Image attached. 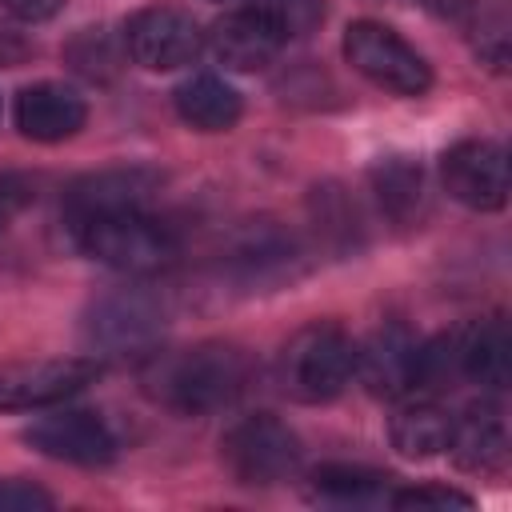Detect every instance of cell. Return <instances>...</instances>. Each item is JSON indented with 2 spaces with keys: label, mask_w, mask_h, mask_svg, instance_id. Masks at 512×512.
<instances>
[{
  "label": "cell",
  "mask_w": 512,
  "mask_h": 512,
  "mask_svg": "<svg viewBox=\"0 0 512 512\" xmlns=\"http://www.w3.org/2000/svg\"><path fill=\"white\" fill-rule=\"evenodd\" d=\"M248 372L252 364L244 348L224 344V340H204V344L164 356L148 372V392L180 416H204V412L228 408L244 392Z\"/></svg>",
  "instance_id": "1"
},
{
  "label": "cell",
  "mask_w": 512,
  "mask_h": 512,
  "mask_svg": "<svg viewBox=\"0 0 512 512\" xmlns=\"http://www.w3.org/2000/svg\"><path fill=\"white\" fill-rule=\"evenodd\" d=\"M276 376L292 400L328 404L356 376V344L340 324H308L280 348Z\"/></svg>",
  "instance_id": "2"
},
{
  "label": "cell",
  "mask_w": 512,
  "mask_h": 512,
  "mask_svg": "<svg viewBox=\"0 0 512 512\" xmlns=\"http://www.w3.org/2000/svg\"><path fill=\"white\" fill-rule=\"evenodd\" d=\"M72 228H76V244L92 260L128 276H148L176 260V236L160 220H152L144 208L100 212V216L76 220Z\"/></svg>",
  "instance_id": "3"
},
{
  "label": "cell",
  "mask_w": 512,
  "mask_h": 512,
  "mask_svg": "<svg viewBox=\"0 0 512 512\" xmlns=\"http://www.w3.org/2000/svg\"><path fill=\"white\" fill-rule=\"evenodd\" d=\"M300 456V436L272 412L244 416L220 436V460L228 476L248 488H272L288 480L300 468Z\"/></svg>",
  "instance_id": "4"
},
{
  "label": "cell",
  "mask_w": 512,
  "mask_h": 512,
  "mask_svg": "<svg viewBox=\"0 0 512 512\" xmlns=\"http://www.w3.org/2000/svg\"><path fill=\"white\" fill-rule=\"evenodd\" d=\"M344 56L348 64L372 80L384 92L396 96H424L432 88V68L428 60L388 24L380 20H352L344 28Z\"/></svg>",
  "instance_id": "5"
},
{
  "label": "cell",
  "mask_w": 512,
  "mask_h": 512,
  "mask_svg": "<svg viewBox=\"0 0 512 512\" xmlns=\"http://www.w3.org/2000/svg\"><path fill=\"white\" fill-rule=\"evenodd\" d=\"M204 32L180 8H140L124 24V52L148 72H172L200 56Z\"/></svg>",
  "instance_id": "6"
},
{
  "label": "cell",
  "mask_w": 512,
  "mask_h": 512,
  "mask_svg": "<svg viewBox=\"0 0 512 512\" xmlns=\"http://www.w3.org/2000/svg\"><path fill=\"white\" fill-rule=\"evenodd\" d=\"M100 360L92 356H56V360H32L12 364L0 372V408L4 412H32L52 408L80 388H88L100 376Z\"/></svg>",
  "instance_id": "7"
},
{
  "label": "cell",
  "mask_w": 512,
  "mask_h": 512,
  "mask_svg": "<svg viewBox=\"0 0 512 512\" xmlns=\"http://www.w3.org/2000/svg\"><path fill=\"white\" fill-rule=\"evenodd\" d=\"M440 176L452 200L476 212H500L508 204V156L496 140H460L444 152Z\"/></svg>",
  "instance_id": "8"
},
{
  "label": "cell",
  "mask_w": 512,
  "mask_h": 512,
  "mask_svg": "<svg viewBox=\"0 0 512 512\" xmlns=\"http://www.w3.org/2000/svg\"><path fill=\"white\" fill-rule=\"evenodd\" d=\"M24 440L36 452L52 456V460L84 464V468L108 464L116 456V432L108 428L104 416L84 412V408H64V412H52V416L32 420L24 428Z\"/></svg>",
  "instance_id": "9"
},
{
  "label": "cell",
  "mask_w": 512,
  "mask_h": 512,
  "mask_svg": "<svg viewBox=\"0 0 512 512\" xmlns=\"http://www.w3.org/2000/svg\"><path fill=\"white\" fill-rule=\"evenodd\" d=\"M160 332H164V304L140 288H120V292L100 296L88 316L92 344H100L108 352L148 348Z\"/></svg>",
  "instance_id": "10"
},
{
  "label": "cell",
  "mask_w": 512,
  "mask_h": 512,
  "mask_svg": "<svg viewBox=\"0 0 512 512\" xmlns=\"http://www.w3.org/2000/svg\"><path fill=\"white\" fill-rule=\"evenodd\" d=\"M356 376L364 380L372 396H384V400H400L416 392L420 388V340L400 324L372 332L356 348Z\"/></svg>",
  "instance_id": "11"
},
{
  "label": "cell",
  "mask_w": 512,
  "mask_h": 512,
  "mask_svg": "<svg viewBox=\"0 0 512 512\" xmlns=\"http://www.w3.org/2000/svg\"><path fill=\"white\" fill-rule=\"evenodd\" d=\"M280 44H284V36L276 32V24L256 4L224 12L212 24V32H208L212 56L224 68H232V72H260V68H268L276 60Z\"/></svg>",
  "instance_id": "12"
},
{
  "label": "cell",
  "mask_w": 512,
  "mask_h": 512,
  "mask_svg": "<svg viewBox=\"0 0 512 512\" xmlns=\"http://www.w3.org/2000/svg\"><path fill=\"white\" fill-rule=\"evenodd\" d=\"M12 116H16V128L28 140L60 144V140H68V136H76L84 128L88 104H84V96L76 88L56 84V80H40V84L20 88Z\"/></svg>",
  "instance_id": "13"
},
{
  "label": "cell",
  "mask_w": 512,
  "mask_h": 512,
  "mask_svg": "<svg viewBox=\"0 0 512 512\" xmlns=\"http://www.w3.org/2000/svg\"><path fill=\"white\" fill-rule=\"evenodd\" d=\"M456 468L464 472H500L508 464V424L504 412L492 400H476L468 404L460 416H452V432H448V448Z\"/></svg>",
  "instance_id": "14"
},
{
  "label": "cell",
  "mask_w": 512,
  "mask_h": 512,
  "mask_svg": "<svg viewBox=\"0 0 512 512\" xmlns=\"http://www.w3.org/2000/svg\"><path fill=\"white\" fill-rule=\"evenodd\" d=\"M456 368L464 380H476L484 388H504L512 376V340L504 316L476 320L456 332Z\"/></svg>",
  "instance_id": "15"
},
{
  "label": "cell",
  "mask_w": 512,
  "mask_h": 512,
  "mask_svg": "<svg viewBox=\"0 0 512 512\" xmlns=\"http://www.w3.org/2000/svg\"><path fill=\"white\" fill-rule=\"evenodd\" d=\"M172 104H176L180 120H184L188 128H196V132H228V128L240 120V112H244L240 92H236L228 80L212 76V72L188 76V80L172 92Z\"/></svg>",
  "instance_id": "16"
},
{
  "label": "cell",
  "mask_w": 512,
  "mask_h": 512,
  "mask_svg": "<svg viewBox=\"0 0 512 512\" xmlns=\"http://www.w3.org/2000/svg\"><path fill=\"white\" fill-rule=\"evenodd\" d=\"M156 188V176L144 168H116V172H96L88 180H80L68 196V216L88 220L100 212H120V208H140L144 196Z\"/></svg>",
  "instance_id": "17"
},
{
  "label": "cell",
  "mask_w": 512,
  "mask_h": 512,
  "mask_svg": "<svg viewBox=\"0 0 512 512\" xmlns=\"http://www.w3.org/2000/svg\"><path fill=\"white\" fill-rule=\"evenodd\" d=\"M448 432H452V416L432 404V400H408L396 408L392 424H388V440L400 456L408 460H428L440 456L448 448Z\"/></svg>",
  "instance_id": "18"
},
{
  "label": "cell",
  "mask_w": 512,
  "mask_h": 512,
  "mask_svg": "<svg viewBox=\"0 0 512 512\" xmlns=\"http://www.w3.org/2000/svg\"><path fill=\"white\" fill-rule=\"evenodd\" d=\"M388 480L392 476L360 464H320L312 472V496L328 504H368L388 492Z\"/></svg>",
  "instance_id": "19"
},
{
  "label": "cell",
  "mask_w": 512,
  "mask_h": 512,
  "mask_svg": "<svg viewBox=\"0 0 512 512\" xmlns=\"http://www.w3.org/2000/svg\"><path fill=\"white\" fill-rule=\"evenodd\" d=\"M372 180H376L380 204H384L396 220H404V216L420 204V168H412L408 160H388V164H380V168L372 172Z\"/></svg>",
  "instance_id": "20"
},
{
  "label": "cell",
  "mask_w": 512,
  "mask_h": 512,
  "mask_svg": "<svg viewBox=\"0 0 512 512\" xmlns=\"http://www.w3.org/2000/svg\"><path fill=\"white\" fill-rule=\"evenodd\" d=\"M68 60H72V68H76L80 76H88V80H108V76L116 72L120 52L108 44L104 28H84V32L68 44Z\"/></svg>",
  "instance_id": "21"
},
{
  "label": "cell",
  "mask_w": 512,
  "mask_h": 512,
  "mask_svg": "<svg viewBox=\"0 0 512 512\" xmlns=\"http://www.w3.org/2000/svg\"><path fill=\"white\" fill-rule=\"evenodd\" d=\"M284 40L292 36H308L320 20H324V0H252Z\"/></svg>",
  "instance_id": "22"
},
{
  "label": "cell",
  "mask_w": 512,
  "mask_h": 512,
  "mask_svg": "<svg viewBox=\"0 0 512 512\" xmlns=\"http://www.w3.org/2000/svg\"><path fill=\"white\" fill-rule=\"evenodd\" d=\"M396 508H472V496L456 492V488H440V484H420V488H400L388 496Z\"/></svg>",
  "instance_id": "23"
},
{
  "label": "cell",
  "mask_w": 512,
  "mask_h": 512,
  "mask_svg": "<svg viewBox=\"0 0 512 512\" xmlns=\"http://www.w3.org/2000/svg\"><path fill=\"white\" fill-rule=\"evenodd\" d=\"M52 508V496L28 480H0V512H32Z\"/></svg>",
  "instance_id": "24"
},
{
  "label": "cell",
  "mask_w": 512,
  "mask_h": 512,
  "mask_svg": "<svg viewBox=\"0 0 512 512\" xmlns=\"http://www.w3.org/2000/svg\"><path fill=\"white\" fill-rule=\"evenodd\" d=\"M0 8L12 16V20H24V24H40V20H52L64 0H0Z\"/></svg>",
  "instance_id": "25"
},
{
  "label": "cell",
  "mask_w": 512,
  "mask_h": 512,
  "mask_svg": "<svg viewBox=\"0 0 512 512\" xmlns=\"http://www.w3.org/2000/svg\"><path fill=\"white\" fill-rule=\"evenodd\" d=\"M32 52H36V48H32V40H28L24 32H16L12 24H0V68H16V64H24Z\"/></svg>",
  "instance_id": "26"
},
{
  "label": "cell",
  "mask_w": 512,
  "mask_h": 512,
  "mask_svg": "<svg viewBox=\"0 0 512 512\" xmlns=\"http://www.w3.org/2000/svg\"><path fill=\"white\" fill-rule=\"evenodd\" d=\"M0 220H4V212H0Z\"/></svg>",
  "instance_id": "27"
}]
</instances>
